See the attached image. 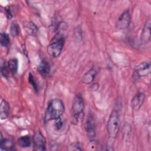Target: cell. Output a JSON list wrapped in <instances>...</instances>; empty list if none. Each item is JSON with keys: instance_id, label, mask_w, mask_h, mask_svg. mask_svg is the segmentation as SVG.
<instances>
[{"instance_id": "603a6c76", "label": "cell", "mask_w": 151, "mask_h": 151, "mask_svg": "<svg viewBox=\"0 0 151 151\" xmlns=\"http://www.w3.org/2000/svg\"><path fill=\"white\" fill-rule=\"evenodd\" d=\"M55 122L54 123V127L55 128V129L56 130L61 129L64 124V122H63V119L60 117V118H58V119L55 120Z\"/></svg>"}, {"instance_id": "ac0fdd59", "label": "cell", "mask_w": 151, "mask_h": 151, "mask_svg": "<svg viewBox=\"0 0 151 151\" xmlns=\"http://www.w3.org/2000/svg\"><path fill=\"white\" fill-rule=\"evenodd\" d=\"M20 28L17 22H13L10 27V34L12 37H17L19 34Z\"/></svg>"}, {"instance_id": "4fadbf2b", "label": "cell", "mask_w": 151, "mask_h": 151, "mask_svg": "<svg viewBox=\"0 0 151 151\" xmlns=\"http://www.w3.org/2000/svg\"><path fill=\"white\" fill-rule=\"evenodd\" d=\"M38 70L42 76H47L50 72V65L46 60H42L38 67Z\"/></svg>"}, {"instance_id": "7c38bea8", "label": "cell", "mask_w": 151, "mask_h": 151, "mask_svg": "<svg viewBox=\"0 0 151 151\" xmlns=\"http://www.w3.org/2000/svg\"><path fill=\"white\" fill-rule=\"evenodd\" d=\"M10 110V106L9 103L4 99L1 100L0 106V117L1 120L8 118Z\"/></svg>"}, {"instance_id": "8fae6325", "label": "cell", "mask_w": 151, "mask_h": 151, "mask_svg": "<svg viewBox=\"0 0 151 151\" xmlns=\"http://www.w3.org/2000/svg\"><path fill=\"white\" fill-rule=\"evenodd\" d=\"M141 42L142 44H146L150 41V21H146L141 34Z\"/></svg>"}, {"instance_id": "e0dca14e", "label": "cell", "mask_w": 151, "mask_h": 151, "mask_svg": "<svg viewBox=\"0 0 151 151\" xmlns=\"http://www.w3.org/2000/svg\"><path fill=\"white\" fill-rule=\"evenodd\" d=\"M7 66L9 71L12 74H15L18 71V62L16 58H11L7 62Z\"/></svg>"}, {"instance_id": "2e32d148", "label": "cell", "mask_w": 151, "mask_h": 151, "mask_svg": "<svg viewBox=\"0 0 151 151\" xmlns=\"http://www.w3.org/2000/svg\"><path fill=\"white\" fill-rule=\"evenodd\" d=\"M18 145L23 148L29 147L31 144V138L28 135L22 136L18 139L17 140Z\"/></svg>"}, {"instance_id": "9a60e30c", "label": "cell", "mask_w": 151, "mask_h": 151, "mask_svg": "<svg viewBox=\"0 0 151 151\" xmlns=\"http://www.w3.org/2000/svg\"><path fill=\"white\" fill-rule=\"evenodd\" d=\"M24 28L27 33L30 35L34 36L38 32L37 27L32 22L28 21L24 24Z\"/></svg>"}, {"instance_id": "30bf717a", "label": "cell", "mask_w": 151, "mask_h": 151, "mask_svg": "<svg viewBox=\"0 0 151 151\" xmlns=\"http://www.w3.org/2000/svg\"><path fill=\"white\" fill-rule=\"evenodd\" d=\"M146 96L145 93L140 92L135 94V96L132 98L130 103L132 109L134 111L139 110L142 106L143 105Z\"/></svg>"}, {"instance_id": "7402d4cb", "label": "cell", "mask_w": 151, "mask_h": 151, "mask_svg": "<svg viewBox=\"0 0 151 151\" xmlns=\"http://www.w3.org/2000/svg\"><path fill=\"white\" fill-rule=\"evenodd\" d=\"M9 71L7 66V63H4L1 65V73L2 76L5 77H7L8 76Z\"/></svg>"}, {"instance_id": "ba28073f", "label": "cell", "mask_w": 151, "mask_h": 151, "mask_svg": "<svg viewBox=\"0 0 151 151\" xmlns=\"http://www.w3.org/2000/svg\"><path fill=\"white\" fill-rule=\"evenodd\" d=\"M85 129L88 137L90 139H94L96 136V124L94 117L91 114H89L86 122Z\"/></svg>"}, {"instance_id": "3957f363", "label": "cell", "mask_w": 151, "mask_h": 151, "mask_svg": "<svg viewBox=\"0 0 151 151\" xmlns=\"http://www.w3.org/2000/svg\"><path fill=\"white\" fill-rule=\"evenodd\" d=\"M120 127V120L119 111L114 109L112 110L107 123V132L109 136L115 139L118 134Z\"/></svg>"}, {"instance_id": "7a4b0ae2", "label": "cell", "mask_w": 151, "mask_h": 151, "mask_svg": "<svg viewBox=\"0 0 151 151\" xmlns=\"http://www.w3.org/2000/svg\"><path fill=\"white\" fill-rule=\"evenodd\" d=\"M65 41V38L63 33L60 32L56 33L47 47L48 54L54 58L58 57L62 52Z\"/></svg>"}, {"instance_id": "5b68a950", "label": "cell", "mask_w": 151, "mask_h": 151, "mask_svg": "<svg viewBox=\"0 0 151 151\" xmlns=\"http://www.w3.org/2000/svg\"><path fill=\"white\" fill-rule=\"evenodd\" d=\"M151 64L150 61L141 63L134 68L133 76L135 79H138L142 77L147 76L150 74Z\"/></svg>"}, {"instance_id": "8992f818", "label": "cell", "mask_w": 151, "mask_h": 151, "mask_svg": "<svg viewBox=\"0 0 151 151\" xmlns=\"http://www.w3.org/2000/svg\"><path fill=\"white\" fill-rule=\"evenodd\" d=\"M33 147L34 150L42 151L46 149V140L40 131L35 133L32 137Z\"/></svg>"}, {"instance_id": "277c9868", "label": "cell", "mask_w": 151, "mask_h": 151, "mask_svg": "<svg viewBox=\"0 0 151 151\" xmlns=\"http://www.w3.org/2000/svg\"><path fill=\"white\" fill-rule=\"evenodd\" d=\"M84 103L81 94H77L72 103L71 113L74 123H78L82 121L84 117Z\"/></svg>"}, {"instance_id": "d6986e66", "label": "cell", "mask_w": 151, "mask_h": 151, "mask_svg": "<svg viewBox=\"0 0 151 151\" xmlns=\"http://www.w3.org/2000/svg\"><path fill=\"white\" fill-rule=\"evenodd\" d=\"M9 35L5 32H2L1 34V38H0V42L1 45L2 47H6L9 44Z\"/></svg>"}, {"instance_id": "5bb4252c", "label": "cell", "mask_w": 151, "mask_h": 151, "mask_svg": "<svg viewBox=\"0 0 151 151\" xmlns=\"http://www.w3.org/2000/svg\"><path fill=\"white\" fill-rule=\"evenodd\" d=\"M1 150H14V145L12 140L6 138L1 139Z\"/></svg>"}, {"instance_id": "9c48e42d", "label": "cell", "mask_w": 151, "mask_h": 151, "mask_svg": "<svg viewBox=\"0 0 151 151\" xmlns=\"http://www.w3.org/2000/svg\"><path fill=\"white\" fill-rule=\"evenodd\" d=\"M99 69L98 67L93 66L88 70L82 77V82L86 84H90L92 83L99 73Z\"/></svg>"}, {"instance_id": "52a82bcc", "label": "cell", "mask_w": 151, "mask_h": 151, "mask_svg": "<svg viewBox=\"0 0 151 151\" xmlns=\"http://www.w3.org/2000/svg\"><path fill=\"white\" fill-rule=\"evenodd\" d=\"M131 22V15L129 12V10L124 11L119 17L116 26L117 28L120 29H127L130 24Z\"/></svg>"}, {"instance_id": "6da1fadb", "label": "cell", "mask_w": 151, "mask_h": 151, "mask_svg": "<svg viewBox=\"0 0 151 151\" xmlns=\"http://www.w3.org/2000/svg\"><path fill=\"white\" fill-rule=\"evenodd\" d=\"M65 110L64 104L62 100L55 99L51 100L45 110L44 120L45 122L55 120L60 118Z\"/></svg>"}, {"instance_id": "ffe728a7", "label": "cell", "mask_w": 151, "mask_h": 151, "mask_svg": "<svg viewBox=\"0 0 151 151\" xmlns=\"http://www.w3.org/2000/svg\"><path fill=\"white\" fill-rule=\"evenodd\" d=\"M68 150H83L81 145L78 142H74L71 143L69 146H68Z\"/></svg>"}, {"instance_id": "44dd1931", "label": "cell", "mask_w": 151, "mask_h": 151, "mask_svg": "<svg viewBox=\"0 0 151 151\" xmlns=\"http://www.w3.org/2000/svg\"><path fill=\"white\" fill-rule=\"evenodd\" d=\"M28 81H29V83L31 84V86L33 87V88L34 89V90L37 91V90H38L37 84L36 83V81L34 79V76H32V74L31 73L29 74V76H28Z\"/></svg>"}]
</instances>
